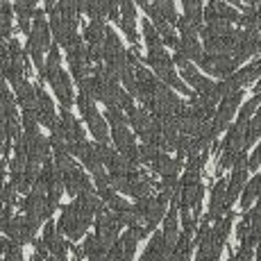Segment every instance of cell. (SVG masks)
Instances as JSON below:
<instances>
[{
    "mask_svg": "<svg viewBox=\"0 0 261 261\" xmlns=\"http://www.w3.org/2000/svg\"><path fill=\"white\" fill-rule=\"evenodd\" d=\"M50 87H53L55 93H57L62 109H71L75 95H73V84H71V77H68V73L62 71L55 80H50Z\"/></svg>",
    "mask_w": 261,
    "mask_h": 261,
    "instance_id": "cell-13",
    "label": "cell"
},
{
    "mask_svg": "<svg viewBox=\"0 0 261 261\" xmlns=\"http://www.w3.org/2000/svg\"><path fill=\"white\" fill-rule=\"evenodd\" d=\"M5 93H9V89H7V84H5V75L0 77V98H3Z\"/></svg>",
    "mask_w": 261,
    "mask_h": 261,
    "instance_id": "cell-33",
    "label": "cell"
},
{
    "mask_svg": "<svg viewBox=\"0 0 261 261\" xmlns=\"http://www.w3.org/2000/svg\"><path fill=\"white\" fill-rule=\"evenodd\" d=\"M237 66L239 64L234 62L232 55H204L202 62H200V68H202L204 73L214 75V77H220V80L232 77Z\"/></svg>",
    "mask_w": 261,
    "mask_h": 261,
    "instance_id": "cell-6",
    "label": "cell"
},
{
    "mask_svg": "<svg viewBox=\"0 0 261 261\" xmlns=\"http://www.w3.org/2000/svg\"><path fill=\"white\" fill-rule=\"evenodd\" d=\"M162 152V150L157 148V145H148V143H141V148H139V157H141V164H152L154 159H157V154Z\"/></svg>",
    "mask_w": 261,
    "mask_h": 261,
    "instance_id": "cell-30",
    "label": "cell"
},
{
    "mask_svg": "<svg viewBox=\"0 0 261 261\" xmlns=\"http://www.w3.org/2000/svg\"><path fill=\"white\" fill-rule=\"evenodd\" d=\"M134 3H137V5H141V7L145 9V7H148V0H134Z\"/></svg>",
    "mask_w": 261,
    "mask_h": 261,
    "instance_id": "cell-34",
    "label": "cell"
},
{
    "mask_svg": "<svg viewBox=\"0 0 261 261\" xmlns=\"http://www.w3.org/2000/svg\"><path fill=\"white\" fill-rule=\"evenodd\" d=\"M259 43H261V37L257 30H237V48L232 53L234 62L243 64L254 53H259Z\"/></svg>",
    "mask_w": 261,
    "mask_h": 261,
    "instance_id": "cell-7",
    "label": "cell"
},
{
    "mask_svg": "<svg viewBox=\"0 0 261 261\" xmlns=\"http://www.w3.org/2000/svg\"><path fill=\"white\" fill-rule=\"evenodd\" d=\"M25 53L32 57L34 66L39 68V73H43V68H46V62H43V48L37 46V43L32 41V39H28V46H25Z\"/></svg>",
    "mask_w": 261,
    "mask_h": 261,
    "instance_id": "cell-28",
    "label": "cell"
},
{
    "mask_svg": "<svg viewBox=\"0 0 261 261\" xmlns=\"http://www.w3.org/2000/svg\"><path fill=\"white\" fill-rule=\"evenodd\" d=\"M261 166V143L254 148V152L250 154V159H248V168L250 170H257Z\"/></svg>",
    "mask_w": 261,
    "mask_h": 261,
    "instance_id": "cell-31",
    "label": "cell"
},
{
    "mask_svg": "<svg viewBox=\"0 0 261 261\" xmlns=\"http://www.w3.org/2000/svg\"><path fill=\"white\" fill-rule=\"evenodd\" d=\"M154 3H164V0H154Z\"/></svg>",
    "mask_w": 261,
    "mask_h": 261,
    "instance_id": "cell-38",
    "label": "cell"
},
{
    "mask_svg": "<svg viewBox=\"0 0 261 261\" xmlns=\"http://www.w3.org/2000/svg\"><path fill=\"white\" fill-rule=\"evenodd\" d=\"M62 177H64V189H66L71 195H75V198H77L80 193H84V191H93L91 182H89V177L84 175V170L80 168V166L71 168L68 173H64Z\"/></svg>",
    "mask_w": 261,
    "mask_h": 261,
    "instance_id": "cell-12",
    "label": "cell"
},
{
    "mask_svg": "<svg viewBox=\"0 0 261 261\" xmlns=\"http://www.w3.org/2000/svg\"><path fill=\"white\" fill-rule=\"evenodd\" d=\"M118 229H120V223H118L116 214L109 212V209L105 214H100L98 220H95V237L105 245L107 252L118 243Z\"/></svg>",
    "mask_w": 261,
    "mask_h": 261,
    "instance_id": "cell-4",
    "label": "cell"
},
{
    "mask_svg": "<svg viewBox=\"0 0 261 261\" xmlns=\"http://www.w3.org/2000/svg\"><path fill=\"white\" fill-rule=\"evenodd\" d=\"M105 120H107V123L112 125V129H114V127H127L129 116L123 112V109L107 107V109H105Z\"/></svg>",
    "mask_w": 261,
    "mask_h": 261,
    "instance_id": "cell-27",
    "label": "cell"
},
{
    "mask_svg": "<svg viewBox=\"0 0 261 261\" xmlns=\"http://www.w3.org/2000/svg\"><path fill=\"white\" fill-rule=\"evenodd\" d=\"M248 168H234L232 170V179L227 182V209H232L234 200L241 191L245 189V182H248Z\"/></svg>",
    "mask_w": 261,
    "mask_h": 261,
    "instance_id": "cell-17",
    "label": "cell"
},
{
    "mask_svg": "<svg viewBox=\"0 0 261 261\" xmlns=\"http://www.w3.org/2000/svg\"><path fill=\"white\" fill-rule=\"evenodd\" d=\"M166 202L168 200L164 198V195H157V198H143V200H137V204H134V209H137V214L141 216L145 220V225H150V227H157V223L162 218H166Z\"/></svg>",
    "mask_w": 261,
    "mask_h": 261,
    "instance_id": "cell-5",
    "label": "cell"
},
{
    "mask_svg": "<svg viewBox=\"0 0 261 261\" xmlns=\"http://www.w3.org/2000/svg\"><path fill=\"white\" fill-rule=\"evenodd\" d=\"M80 162L87 166V170H91V173L95 175L98 170H102L105 166H102V159H100V154H98V150H95V143H89L87 148L80 152Z\"/></svg>",
    "mask_w": 261,
    "mask_h": 261,
    "instance_id": "cell-20",
    "label": "cell"
},
{
    "mask_svg": "<svg viewBox=\"0 0 261 261\" xmlns=\"http://www.w3.org/2000/svg\"><path fill=\"white\" fill-rule=\"evenodd\" d=\"M202 28H204V25L193 23L187 16H179V21H177V30L182 32V37H198V34L202 32Z\"/></svg>",
    "mask_w": 261,
    "mask_h": 261,
    "instance_id": "cell-29",
    "label": "cell"
},
{
    "mask_svg": "<svg viewBox=\"0 0 261 261\" xmlns=\"http://www.w3.org/2000/svg\"><path fill=\"white\" fill-rule=\"evenodd\" d=\"M141 30H143V39H145V46H148V50L164 48L162 34L157 32V28L152 25V21H150V18H143V21H141Z\"/></svg>",
    "mask_w": 261,
    "mask_h": 261,
    "instance_id": "cell-23",
    "label": "cell"
},
{
    "mask_svg": "<svg viewBox=\"0 0 261 261\" xmlns=\"http://www.w3.org/2000/svg\"><path fill=\"white\" fill-rule=\"evenodd\" d=\"M93 223V214L84 212L77 202L62 207V218H59V232L71 241H80L87 232V227Z\"/></svg>",
    "mask_w": 261,
    "mask_h": 261,
    "instance_id": "cell-1",
    "label": "cell"
},
{
    "mask_svg": "<svg viewBox=\"0 0 261 261\" xmlns=\"http://www.w3.org/2000/svg\"><path fill=\"white\" fill-rule=\"evenodd\" d=\"M209 9L216 14V16L225 18V21L229 23H241V18H243V14H239L237 9L232 7V5L223 3V0H212V5H209Z\"/></svg>",
    "mask_w": 261,
    "mask_h": 261,
    "instance_id": "cell-21",
    "label": "cell"
},
{
    "mask_svg": "<svg viewBox=\"0 0 261 261\" xmlns=\"http://www.w3.org/2000/svg\"><path fill=\"white\" fill-rule=\"evenodd\" d=\"M84 39H87L89 48H105V39H107V25L105 21H91L84 30Z\"/></svg>",
    "mask_w": 261,
    "mask_h": 261,
    "instance_id": "cell-18",
    "label": "cell"
},
{
    "mask_svg": "<svg viewBox=\"0 0 261 261\" xmlns=\"http://www.w3.org/2000/svg\"><path fill=\"white\" fill-rule=\"evenodd\" d=\"M14 95H16L18 105H21L23 109H28V112H34L39 105V98H37V84H30L28 80H23V82H18L16 87H14Z\"/></svg>",
    "mask_w": 261,
    "mask_h": 261,
    "instance_id": "cell-14",
    "label": "cell"
},
{
    "mask_svg": "<svg viewBox=\"0 0 261 261\" xmlns=\"http://www.w3.org/2000/svg\"><path fill=\"white\" fill-rule=\"evenodd\" d=\"M23 137H25V143H28V159H34V162H39L43 166L50 157V150H53L50 139H46L41 132L23 134Z\"/></svg>",
    "mask_w": 261,
    "mask_h": 261,
    "instance_id": "cell-9",
    "label": "cell"
},
{
    "mask_svg": "<svg viewBox=\"0 0 261 261\" xmlns=\"http://www.w3.org/2000/svg\"><path fill=\"white\" fill-rule=\"evenodd\" d=\"M234 77H237V82H239V87L243 89V87H248V84H252L254 80H261V62H252L250 66H245V68H241L239 73H234Z\"/></svg>",
    "mask_w": 261,
    "mask_h": 261,
    "instance_id": "cell-22",
    "label": "cell"
},
{
    "mask_svg": "<svg viewBox=\"0 0 261 261\" xmlns=\"http://www.w3.org/2000/svg\"><path fill=\"white\" fill-rule=\"evenodd\" d=\"M75 105L80 107V114H82V118L87 120L89 132L93 134L95 143H107L109 137H112V132H109V123L105 120V116H100V114H98L93 100L89 98V95L80 93L77 98H75Z\"/></svg>",
    "mask_w": 261,
    "mask_h": 261,
    "instance_id": "cell-2",
    "label": "cell"
},
{
    "mask_svg": "<svg viewBox=\"0 0 261 261\" xmlns=\"http://www.w3.org/2000/svg\"><path fill=\"white\" fill-rule=\"evenodd\" d=\"M9 3V0H0V7H3V5H7Z\"/></svg>",
    "mask_w": 261,
    "mask_h": 261,
    "instance_id": "cell-37",
    "label": "cell"
},
{
    "mask_svg": "<svg viewBox=\"0 0 261 261\" xmlns=\"http://www.w3.org/2000/svg\"><path fill=\"white\" fill-rule=\"evenodd\" d=\"M241 100H243V91L232 93V95H227V98L220 100L218 109H216V116H214V120H212V123L216 125V129H218V132H225V129H227L229 120H232V116L237 114V109H239Z\"/></svg>",
    "mask_w": 261,
    "mask_h": 261,
    "instance_id": "cell-8",
    "label": "cell"
},
{
    "mask_svg": "<svg viewBox=\"0 0 261 261\" xmlns=\"http://www.w3.org/2000/svg\"><path fill=\"white\" fill-rule=\"evenodd\" d=\"M257 261H261V245L257 248Z\"/></svg>",
    "mask_w": 261,
    "mask_h": 261,
    "instance_id": "cell-36",
    "label": "cell"
},
{
    "mask_svg": "<svg viewBox=\"0 0 261 261\" xmlns=\"http://www.w3.org/2000/svg\"><path fill=\"white\" fill-rule=\"evenodd\" d=\"M257 95H261V93H257Z\"/></svg>",
    "mask_w": 261,
    "mask_h": 261,
    "instance_id": "cell-40",
    "label": "cell"
},
{
    "mask_svg": "<svg viewBox=\"0 0 261 261\" xmlns=\"http://www.w3.org/2000/svg\"><path fill=\"white\" fill-rule=\"evenodd\" d=\"M16 105H18V100H16V95H14L12 91L5 93L3 98H0V118H3L5 123H7V120H16L18 118Z\"/></svg>",
    "mask_w": 261,
    "mask_h": 261,
    "instance_id": "cell-24",
    "label": "cell"
},
{
    "mask_svg": "<svg viewBox=\"0 0 261 261\" xmlns=\"http://www.w3.org/2000/svg\"><path fill=\"white\" fill-rule=\"evenodd\" d=\"M62 73V57H59V46L57 43H53V48H50L48 57H46V68H43V73H39V82L43 87V82H50V80H55L57 75Z\"/></svg>",
    "mask_w": 261,
    "mask_h": 261,
    "instance_id": "cell-16",
    "label": "cell"
},
{
    "mask_svg": "<svg viewBox=\"0 0 261 261\" xmlns=\"http://www.w3.org/2000/svg\"><path fill=\"white\" fill-rule=\"evenodd\" d=\"M182 166H184V159H182V157L173 159V157H168L166 152H159V154H157V159H154V162L150 164V168H152L154 173H159L162 177H170V175H177L179 170H182Z\"/></svg>",
    "mask_w": 261,
    "mask_h": 261,
    "instance_id": "cell-15",
    "label": "cell"
},
{
    "mask_svg": "<svg viewBox=\"0 0 261 261\" xmlns=\"http://www.w3.org/2000/svg\"><path fill=\"white\" fill-rule=\"evenodd\" d=\"M259 53H261V43H259Z\"/></svg>",
    "mask_w": 261,
    "mask_h": 261,
    "instance_id": "cell-39",
    "label": "cell"
},
{
    "mask_svg": "<svg viewBox=\"0 0 261 261\" xmlns=\"http://www.w3.org/2000/svg\"><path fill=\"white\" fill-rule=\"evenodd\" d=\"M120 30L125 32V37H127V41L132 43V46H139V34H137V7H134L132 0H125L123 5H120Z\"/></svg>",
    "mask_w": 261,
    "mask_h": 261,
    "instance_id": "cell-11",
    "label": "cell"
},
{
    "mask_svg": "<svg viewBox=\"0 0 261 261\" xmlns=\"http://www.w3.org/2000/svg\"><path fill=\"white\" fill-rule=\"evenodd\" d=\"M5 232H7L9 241H14V243H18V245H25V243H34V232H37V229L28 223L25 216H16V218H12V223L7 225Z\"/></svg>",
    "mask_w": 261,
    "mask_h": 261,
    "instance_id": "cell-10",
    "label": "cell"
},
{
    "mask_svg": "<svg viewBox=\"0 0 261 261\" xmlns=\"http://www.w3.org/2000/svg\"><path fill=\"white\" fill-rule=\"evenodd\" d=\"M12 223V209H5L3 204H0V229H7V225Z\"/></svg>",
    "mask_w": 261,
    "mask_h": 261,
    "instance_id": "cell-32",
    "label": "cell"
},
{
    "mask_svg": "<svg viewBox=\"0 0 261 261\" xmlns=\"http://www.w3.org/2000/svg\"><path fill=\"white\" fill-rule=\"evenodd\" d=\"M259 137H261V109L254 114L252 120L248 123V127H245V150H248L250 145L257 141Z\"/></svg>",
    "mask_w": 261,
    "mask_h": 261,
    "instance_id": "cell-26",
    "label": "cell"
},
{
    "mask_svg": "<svg viewBox=\"0 0 261 261\" xmlns=\"http://www.w3.org/2000/svg\"><path fill=\"white\" fill-rule=\"evenodd\" d=\"M0 68H3V75L5 80L16 87L18 82H23V75H25V68H28V62H25V55H23V48L16 39H9V46H7V55L0 57Z\"/></svg>",
    "mask_w": 261,
    "mask_h": 261,
    "instance_id": "cell-3",
    "label": "cell"
},
{
    "mask_svg": "<svg viewBox=\"0 0 261 261\" xmlns=\"http://www.w3.org/2000/svg\"><path fill=\"white\" fill-rule=\"evenodd\" d=\"M177 50H182L184 53V57L189 59V62H202V57L207 53H204V46H200V41H198V37H182L179 39V48Z\"/></svg>",
    "mask_w": 261,
    "mask_h": 261,
    "instance_id": "cell-19",
    "label": "cell"
},
{
    "mask_svg": "<svg viewBox=\"0 0 261 261\" xmlns=\"http://www.w3.org/2000/svg\"><path fill=\"white\" fill-rule=\"evenodd\" d=\"M5 125H7V123H5V120L0 118V132H3V134H5Z\"/></svg>",
    "mask_w": 261,
    "mask_h": 261,
    "instance_id": "cell-35",
    "label": "cell"
},
{
    "mask_svg": "<svg viewBox=\"0 0 261 261\" xmlns=\"http://www.w3.org/2000/svg\"><path fill=\"white\" fill-rule=\"evenodd\" d=\"M259 105H261V95L254 93V98H250L248 102L241 107V112H239V118H237V123L241 125H248L250 120H252V116L259 112Z\"/></svg>",
    "mask_w": 261,
    "mask_h": 261,
    "instance_id": "cell-25",
    "label": "cell"
}]
</instances>
